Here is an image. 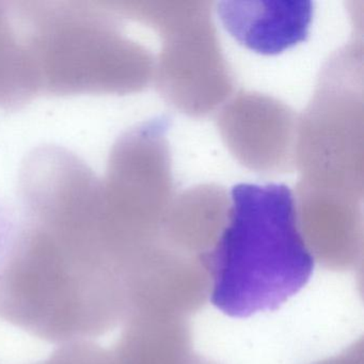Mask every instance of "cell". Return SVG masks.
I'll list each match as a JSON object with an SVG mask.
<instances>
[{"label": "cell", "instance_id": "52a82bcc", "mask_svg": "<svg viewBox=\"0 0 364 364\" xmlns=\"http://www.w3.org/2000/svg\"><path fill=\"white\" fill-rule=\"evenodd\" d=\"M216 11L238 43L266 56L306 41L314 14L308 0H228L219 3Z\"/></svg>", "mask_w": 364, "mask_h": 364}, {"label": "cell", "instance_id": "9c48e42d", "mask_svg": "<svg viewBox=\"0 0 364 364\" xmlns=\"http://www.w3.org/2000/svg\"><path fill=\"white\" fill-rule=\"evenodd\" d=\"M317 364H364L363 342L360 340L344 353Z\"/></svg>", "mask_w": 364, "mask_h": 364}, {"label": "cell", "instance_id": "6da1fadb", "mask_svg": "<svg viewBox=\"0 0 364 364\" xmlns=\"http://www.w3.org/2000/svg\"><path fill=\"white\" fill-rule=\"evenodd\" d=\"M225 230L206 257L212 302L234 317L274 310L306 285L314 259L284 184H238Z\"/></svg>", "mask_w": 364, "mask_h": 364}, {"label": "cell", "instance_id": "5b68a950", "mask_svg": "<svg viewBox=\"0 0 364 364\" xmlns=\"http://www.w3.org/2000/svg\"><path fill=\"white\" fill-rule=\"evenodd\" d=\"M127 313L142 316L185 318L210 295V276L203 259L159 244L125 272Z\"/></svg>", "mask_w": 364, "mask_h": 364}, {"label": "cell", "instance_id": "ba28073f", "mask_svg": "<svg viewBox=\"0 0 364 364\" xmlns=\"http://www.w3.org/2000/svg\"><path fill=\"white\" fill-rule=\"evenodd\" d=\"M231 198L223 187L200 184L174 195L161 225L168 248L206 263L227 225Z\"/></svg>", "mask_w": 364, "mask_h": 364}, {"label": "cell", "instance_id": "7a4b0ae2", "mask_svg": "<svg viewBox=\"0 0 364 364\" xmlns=\"http://www.w3.org/2000/svg\"><path fill=\"white\" fill-rule=\"evenodd\" d=\"M300 183L363 199V43L349 42L321 68L298 117L296 167Z\"/></svg>", "mask_w": 364, "mask_h": 364}, {"label": "cell", "instance_id": "8992f818", "mask_svg": "<svg viewBox=\"0 0 364 364\" xmlns=\"http://www.w3.org/2000/svg\"><path fill=\"white\" fill-rule=\"evenodd\" d=\"M298 227L314 261L334 270L361 262L363 199L298 183L294 193Z\"/></svg>", "mask_w": 364, "mask_h": 364}, {"label": "cell", "instance_id": "3957f363", "mask_svg": "<svg viewBox=\"0 0 364 364\" xmlns=\"http://www.w3.org/2000/svg\"><path fill=\"white\" fill-rule=\"evenodd\" d=\"M157 14L164 100L191 118L214 114L233 95L235 80L213 21L212 4L164 1Z\"/></svg>", "mask_w": 364, "mask_h": 364}, {"label": "cell", "instance_id": "277c9868", "mask_svg": "<svg viewBox=\"0 0 364 364\" xmlns=\"http://www.w3.org/2000/svg\"><path fill=\"white\" fill-rule=\"evenodd\" d=\"M216 112L219 135L242 167L267 176L295 169L299 116L284 102L242 90Z\"/></svg>", "mask_w": 364, "mask_h": 364}]
</instances>
